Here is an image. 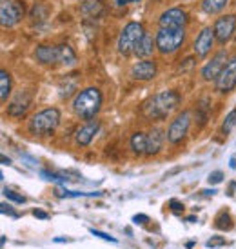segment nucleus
Returning a JSON list of instances; mask_svg holds the SVG:
<instances>
[{
    "mask_svg": "<svg viewBox=\"0 0 236 249\" xmlns=\"http://www.w3.org/2000/svg\"><path fill=\"white\" fill-rule=\"evenodd\" d=\"M180 104V95L176 91H162L156 97H153L149 102L144 106V115L147 120H162L166 118L169 113L176 109V106Z\"/></svg>",
    "mask_w": 236,
    "mask_h": 249,
    "instance_id": "f257e3e1",
    "label": "nucleus"
},
{
    "mask_svg": "<svg viewBox=\"0 0 236 249\" xmlns=\"http://www.w3.org/2000/svg\"><path fill=\"white\" fill-rule=\"evenodd\" d=\"M36 60L46 66H56V64H64V66H73L77 62V55L67 44H60V46H38L35 49Z\"/></svg>",
    "mask_w": 236,
    "mask_h": 249,
    "instance_id": "f03ea898",
    "label": "nucleus"
},
{
    "mask_svg": "<svg viewBox=\"0 0 236 249\" xmlns=\"http://www.w3.org/2000/svg\"><path fill=\"white\" fill-rule=\"evenodd\" d=\"M100 107H102V93L97 88H85L73 100V109L84 120L97 117Z\"/></svg>",
    "mask_w": 236,
    "mask_h": 249,
    "instance_id": "7ed1b4c3",
    "label": "nucleus"
},
{
    "mask_svg": "<svg viewBox=\"0 0 236 249\" xmlns=\"http://www.w3.org/2000/svg\"><path fill=\"white\" fill-rule=\"evenodd\" d=\"M58 124H60V111L56 107H48V109L38 111L35 117L31 118L29 131L36 137H46V135H53Z\"/></svg>",
    "mask_w": 236,
    "mask_h": 249,
    "instance_id": "20e7f679",
    "label": "nucleus"
},
{
    "mask_svg": "<svg viewBox=\"0 0 236 249\" xmlns=\"http://www.w3.org/2000/svg\"><path fill=\"white\" fill-rule=\"evenodd\" d=\"M144 35H146V31H144V26L140 22H129L122 29L120 36H118V51H120V55L127 56L135 53V48L144 38Z\"/></svg>",
    "mask_w": 236,
    "mask_h": 249,
    "instance_id": "39448f33",
    "label": "nucleus"
},
{
    "mask_svg": "<svg viewBox=\"0 0 236 249\" xmlns=\"http://www.w3.org/2000/svg\"><path fill=\"white\" fill-rule=\"evenodd\" d=\"M185 40V31L184 28H160L156 35V48L160 53L169 55L180 49L182 42Z\"/></svg>",
    "mask_w": 236,
    "mask_h": 249,
    "instance_id": "423d86ee",
    "label": "nucleus"
},
{
    "mask_svg": "<svg viewBox=\"0 0 236 249\" xmlns=\"http://www.w3.org/2000/svg\"><path fill=\"white\" fill-rule=\"evenodd\" d=\"M24 17V7L18 0H0V22L4 28L18 24Z\"/></svg>",
    "mask_w": 236,
    "mask_h": 249,
    "instance_id": "0eeeda50",
    "label": "nucleus"
},
{
    "mask_svg": "<svg viewBox=\"0 0 236 249\" xmlns=\"http://www.w3.org/2000/svg\"><path fill=\"white\" fill-rule=\"evenodd\" d=\"M189 125H191V113L189 111H184L178 117L174 118L169 129H167V140L171 144H178L180 140H184V137L187 135Z\"/></svg>",
    "mask_w": 236,
    "mask_h": 249,
    "instance_id": "6e6552de",
    "label": "nucleus"
},
{
    "mask_svg": "<svg viewBox=\"0 0 236 249\" xmlns=\"http://www.w3.org/2000/svg\"><path fill=\"white\" fill-rule=\"evenodd\" d=\"M236 88V55L231 56L220 76L216 78V89L220 93H229Z\"/></svg>",
    "mask_w": 236,
    "mask_h": 249,
    "instance_id": "1a4fd4ad",
    "label": "nucleus"
},
{
    "mask_svg": "<svg viewBox=\"0 0 236 249\" xmlns=\"http://www.w3.org/2000/svg\"><path fill=\"white\" fill-rule=\"evenodd\" d=\"M215 36L218 38L220 44H225L233 38L236 31V17L235 15H227V17H220L215 22Z\"/></svg>",
    "mask_w": 236,
    "mask_h": 249,
    "instance_id": "9d476101",
    "label": "nucleus"
},
{
    "mask_svg": "<svg viewBox=\"0 0 236 249\" xmlns=\"http://www.w3.org/2000/svg\"><path fill=\"white\" fill-rule=\"evenodd\" d=\"M225 64H227V53L225 51H218L215 56H213V60L211 62H207L205 66H203V70H202V78L203 80H216L218 76H220V73L223 71V68H225Z\"/></svg>",
    "mask_w": 236,
    "mask_h": 249,
    "instance_id": "9b49d317",
    "label": "nucleus"
},
{
    "mask_svg": "<svg viewBox=\"0 0 236 249\" xmlns=\"http://www.w3.org/2000/svg\"><path fill=\"white\" fill-rule=\"evenodd\" d=\"M187 13L180 7H171L160 17V28H185Z\"/></svg>",
    "mask_w": 236,
    "mask_h": 249,
    "instance_id": "f8f14e48",
    "label": "nucleus"
},
{
    "mask_svg": "<svg viewBox=\"0 0 236 249\" xmlns=\"http://www.w3.org/2000/svg\"><path fill=\"white\" fill-rule=\"evenodd\" d=\"M213 42H215V29L213 28H203L200 31V35L196 36L195 40V53L200 58L207 56V53L213 48Z\"/></svg>",
    "mask_w": 236,
    "mask_h": 249,
    "instance_id": "ddd939ff",
    "label": "nucleus"
},
{
    "mask_svg": "<svg viewBox=\"0 0 236 249\" xmlns=\"http://www.w3.org/2000/svg\"><path fill=\"white\" fill-rule=\"evenodd\" d=\"M131 75L136 80H151L156 76V64L153 60H140L131 68Z\"/></svg>",
    "mask_w": 236,
    "mask_h": 249,
    "instance_id": "4468645a",
    "label": "nucleus"
},
{
    "mask_svg": "<svg viewBox=\"0 0 236 249\" xmlns=\"http://www.w3.org/2000/svg\"><path fill=\"white\" fill-rule=\"evenodd\" d=\"M98 129H100V124H98V122H95V120H91V122H87L85 125L78 127L77 135H75V139H77V144L82 145V147L89 145L91 140L95 139V135L98 133Z\"/></svg>",
    "mask_w": 236,
    "mask_h": 249,
    "instance_id": "2eb2a0df",
    "label": "nucleus"
},
{
    "mask_svg": "<svg viewBox=\"0 0 236 249\" xmlns=\"http://www.w3.org/2000/svg\"><path fill=\"white\" fill-rule=\"evenodd\" d=\"M162 145H164V131H162L160 127H154V129H151V131H149V135H147V151H146V155L153 157V155L160 153Z\"/></svg>",
    "mask_w": 236,
    "mask_h": 249,
    "instance_id": "dca6fc26",
    "label": "nucleus"
},
{
    "mask_svg": "<svg viewBox=\"0 0 236 249\" xmlns=\"http://www.w3.org/2000/svg\"><path fill=\"white\" fill-rule=\"evenodd\" d=\"M154 51V40L151 35H144V38L138 42V46L135 48V55L138 56V58H147V56H151Z\"/></svg>",
    "mask_w": 236,
    "mask_h": 249,
    "instance_id": "f3484780",
    "label": "nucleus"
},
{
    "mask_svg": "<svg viewBox=\"0 0 236 249\" xmlns=\"http://www.w3.org/2000/svg\"><path fill=\"white\" fill-rule=\"evenodd\" d=\"M22 98H24V93H20L18 97L15 98L13 104H9L7 113H9L11 117H22V115H26V111L29 109V106H31V97H28L24 102H22Z\"/></svg>",
    "mask_w": 236,
    "mask_h": 249,
    "instance_id": "a211bd4d",
    "label": "nucleus"
},
{
    "mask_svg": "<svg viewBox=\"0 0 236 249\" xmlns=\"http://www.w3.org/2000/svg\"><path fill=\"white\" fill-rule=\"evenodd\" d=\"M82 13L91 18H98L100 15L104 13V6L102 0H85L82 4Z\"/></svg>",
    "mask_w": 236,
    "mask_h": 249,
    "instance_id": "6ab92c4d",
    "label": "nucleus"
},
{
    "mask_svg": "<svg viewBox=\"0 0 236 249\" xmlns=\"http://www.w3.org/2000/svg\"><path fill=\"white\" fill-rule=\"evenodd\" d=\"M131 147L136 155H146L147 151V135L142 131H136L131 137Z\"/></svg>",
    "mask_w": 236,
    "mask_h": 249,
    "instance_id": "aec40b11",
    "label": "nucleus"
},
{
    "mask_svg": "<svg viewBox=\"0 0 236 249\" xmlns=\"http://www.w3.org/2000/svg\"><path fill=\"white\" fill-rule=\"evenodd\" d=\"M9 93H11V76L6 70H2L0 71V97H2V102H6Z\"/></svg>",
    "mask_w": 236,
    "mask_h": 249,
    "instance_id": "412c9836",
    "label": "nucleus"
},
{
    "mask_svg": "<svg viewBox=\"0 0 236 249\" xmlns=\"http://www.w3.org/2000/svg\"><path fill=\"white\" fill-rule=\"evenodd\" d=\"M227 2H229V0H203V2H202V9L209 15H215V13H218V11H222Z\"/></svg>",
    "mask_w": 236,
    "mask_h": 249,
    "instance_id": "4be33fe9",
    "label": "nucleus"
},
{
    "mask_svg": "<svg viewBox=\"0 0 236 249\" xmlns=\"http://www.w3.org/2000/svg\"><path fill=\"white\" fill-rule=\"evenodd\" d=\"M236 125V107L233 111H231L229 115L225 117V120H223V124H222V133L223 135H229L231 129Z\"/></svg>",
    "mask_w": 236,
    "mask_h": 249,
    "instance_id": "5701e85b",
    "label": "nucleus"
},
{
    "mask_svg": "<svg viewBox=\"0 0 236 249\" xmlns=\"http://www.w3.org/2000/svg\"><path fill=\"white\" fill-rule=\"evenodd\" d=\"M4 196H6L7 200L15 202V204H24V202H26V198H24L22 195L15 193V191H11V189H4Z\"/></svg>",
    "mask_w": 236,
    "mask_h": 249,
    "instance_id": "b1692460",
    "label": "nucleus"
},
{
    "mask_svg": "<svg viewBox=\"0 0 236 249\" xmlns=\"http://www.w3.org/2000/svg\"><path fill=\"white\" fill-rule=\"evenodd\" d=\"M91 231V235H95L98 236V238H102V240H107V242H117V238H113L111 235H105V233H102V231H98V229H89Z\"/></svg>",
    "mask_w": 236,
    "mask_h": 249,
    "instance_id": "393cba45",
    "label": "nucleus"
},
{
    "mask_svg": "<svg viewBox=\"0 0 236 249\" xmlns=\"http://www.w3.org/2000/svg\"><path fill=\"white\" fill-rule=\"evenodd\" d=\"M209 184H220L223 180V173L222 171H213V173L209 175Z\"/></svg>",
    "mask_w": 236,
    "mask_h": 249,
    "instance_id": "a878e982",
    "label": "nucleus"
},
{
    "mask_svg": "<svg viewBox=\"0 0 236 249\" xmlns=\"http://www.w3.org/2000/svg\"><path fill=\"white\" fill-rule=\"evenodd\" d=\"M223 244H225V240L222 236H215V238L207 240V248H218V246H223Z\"/></svg>",
    "mask_w": 236,
    "mask_h": 249,
    "instance_id": "bb28decb",
    "label": "nucleus"
},
{
    "mask_svg": "<svg viewBox=\"0 0 236 249\" xmlns=\"http://www.w3.org/2000/svg\"><path fill=\"white\" fill-rule=\"evenodd\" d=\"M0 209H2V213H4V214H11L13 218H18V216H20V214L17 213L13 208H7V204H2V206H0Z\"/></svg>",
    "mask_w": 236,
    "mask_h": 249,
    "instance_id": "cd10ccee",
    "label": "nucleus"
},
{
    "mask_svg": "<svg viewBox=\"0 0 236 249\" xmlns=\"http://www.w3.org/2000/svg\"><path fill=\"white\" fill-rule=\"evenodd\" d=\"M169 208L173 209L174 213H182V211H184V206H182L178 200H171V202H169Z\"/></svg>",
    "mask_w": 236,
    "mask_h": 249,
    "instance_id": "c85d7f7f",
    "label": "nucleus"
},
{
    "mask_svg": "<svg viewBox=\"0 0 236 249\" xmlns=\"http://www.w3.org/2000/svg\"><path fill=\"white\" fill-rule=\"evenodd\" d=\"M33 214L36 218H42V220H49V214L46 211H42V209H33Z\"/></svg>",
    "mask_w": 236,
    "mask_h": 249,
    "instance_id": "c756f323",
    "label": "nucleus"
},
{
    "mask_svg": "<svg viewBox=\"0 0 236 249\" xmlns=\"http://www.w3.org/2000/svg\"><path fill=\"white\" fill-rule=\"evenodd\" d=\"M147 220H149V218H147L146 214H135V216H133V222H135V224H146Z\"/></svg>",
    "mask_w": 236,
    "mask_h": 249,
    "instance_id": "7c9ffc66",
    "label": "nucleus"
},
{
    "mask_svg": "<svg viewBox=\"0 0 236 249\" xmlns=\"http://www.w3.org/2000/svg\"><path fill=\"white\" fill-rule=\"evenodd\" d=\"M118 4H129V2H136V0H117Z\"/></svg>",
    "mask_w": 236,
    "mask_h": 249,
    "instance_id": "2f4dec72",
    "label": "nucleus"
},
{
    "mask_svg": "<svg viewBox=\"0 0 236 249\" xmlns=\"http://www.w3.org/2000/svg\"><path fill=\"white\" fill-rule=\"evenodd\" d=\"M2 164H6L7 166V164H11V160L7 159V157H2Z\"/></svg>",
    "mask_w": 236,
    "mask_h": 249,
    "instance_id": "473e14b6",
    "label": "nucleus"
},
{
    "mask_svg": "<svg viewBox=\"0 0 236 249\" xmlns=\"http://www.w3.org/2000/svg\"><path fill=\"white\" fill-rule=\"evenodd\" d=\"M231 167H233V169L236 167V157H233V159H231Z\"/></svg>",
    "mask_w": 236,
    "mask_h": 249,
    "instance_id": "72a5a7b5",
    "label": "nucleus"
}]
</instances>
